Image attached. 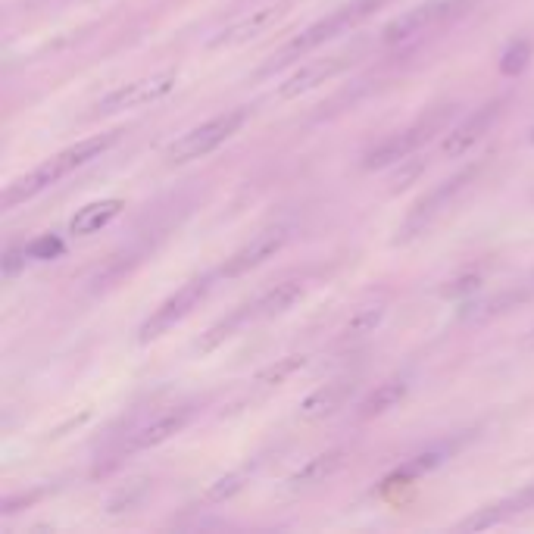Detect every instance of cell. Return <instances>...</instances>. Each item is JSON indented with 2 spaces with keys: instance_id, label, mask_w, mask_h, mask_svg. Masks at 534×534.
Masks as SVG:
<instances>
[{
  "instance_id": "cell-1",
  "label": "cell",
  "mask_w": 534,
  "mask_h": 534,
  "mask_svg": "<svg viewBox=\"0 0 534 534\" xmlns=\"http://www.w3.org/2000/svg\"><path fill=\"white\" fill-rule=\"evenodd\" d=\"M116 141H119V132H107V135H94V138H85L79 144L60 150V154H54L50 160H44L41 166H35L32 172H25L22 178H16V182L7 185L4 200H0V203H4V210H13V207H19V203L44 194L47 188L60 185L63 178H69L75 169H82V166L104 157Z\"/></svg>"
},
{
  "instance_id": "cell-2",
  "label": "cell",
  "mask_w": 534,
  "mask_h": 534,
  "mask_svg": "<svg viewBox=\"0 0 534 534\" xmlns=\"http://www.w3.org/2000/svg\"><path fill=\"white\" fill-rule=\"evenodd\" d=\"M388 0H350V4L338 7L335 13H328L322 19H316L313 25H307L297 38H291L282 50H278V60L275 63H291V60H300L313 54L316 47L335 41L338 35H347L353 32L356 25L366 22L369 16H375V10L385 7Z\"/></svg>"
},
{
  "instance_id": "cell-3",
  "label": "cell",
  "mask_w": 534,
  "mask_h": 534,
  "mask_svg": "<svg viewBox=\"0 0 534 534\" xmlns=\"http://www.w3.org/2000/svg\"><path fill=\"white\" fill-rule=\"evenodd\" d=\"M250 119L247 107H235V110H225L207 122L194 125L185 135H178L169 147H166V163L169 166H188L194 160L210 157L213 150H219L225 141H232Z\"/></svg>"
},
{
  "instance_id": "cell-4",
  "label": "cell",
  "mask_w": 534,
  "mask_h": 534,
  "mask_svg": "<svg viewBox=\"0 0 534 534\" xmlns=\"http://www.w3.org/2000/svg\"><path fill=\"white\" fill-rule=\"evenodd\" d=\"M450 113H453V107L431 110L428 116L416 119L410 129L394 132L385 141H378L375 147H369L363 154V169H388V166L406 163L428 138H435L444 129V122L450 119Z\"/></svg>"
},
{
  "instance_id": "cell-5",
  "label": "cell",
  "mask_w": 534,
  "mask_h": 534,
  "mask_svg": "<svg viewBox=\"0 0 534 534\" xmlns=\"http://www.w3.org/2000/svg\"><path fill=\"white\" fill-rule=\"evenodd\" d=\"M216 278H219V272L197 275V278H191V282H185L182 288H178L175 294H169V297L160 303V307L141 322L138 341H141V344H150V341L163 338L166 332H172L178 322H185V319L200 307V303L207 300V294H210L213 285H216Z\"/></svg>"
},
{
  "instance_id": "cell-6",
  "label": "cell",
  "mask_w": 534,
  "mask_h": 534,
  "mask_svg": "<svg viewBox=\"0 0 534 534\" xmlns=\"http://www.w3.org/2000/svg\"><path fill=\"white\" fill-rule=\"evenodd\" d=\"M478 169H481V163L466 166V169L456 172L453 178H444L438 188H431V191L416 203V207L406 213L403 225L397 228V244H406V241H413V238L425 235L428 228H431V222H435L444 210H450V203L466 191L469 182H475Z\"/></svg>"
},
{
  "instance_id": "cell-7",
  "label": "cell",
  "mask_w": 534,
  "mask_h": 534,
  "mask_svg": "<svg viewBox=\"0 0 534 534\" xmlns=\"http://www.w3.org/2000/svg\"><path fill=\"white\" fill-rule=\"evenodd\" d=\"M475 0H425V4L406 10L394 22H388L381 29V41L385 44H406L413 38H422L428 32L441 29V25L453 22L456 16H463Z\"/></svg>"
},
{
  "instance_id": "cell-8",
  "label": "cell",
  "mask_w": 534,
  "mask_h": 534,
  "mask_svg": "<svg viewBox=\"0 0 534 534\" xmlns=\"http://www.w3.org/2000/svg\"><path fill=\"white\" fill-rule=\"evenodd\" d=\"M175 85H178V69H163V72H154V75H144V79L116 85L113 91H107L97 100L94 110L100 116H113V113H122V110H138V107L157 104V100L169 97L175 91Z\"/></svg>"
},
{
  "instance_id": "cell-9",
  "label": "cell",
  "mask_w": 534,
  "mask_h": 534,
  "mask_svg": "<svg viewBox=\"0 0 534 534\" xmlns=\"http://www.w3.org/2000/svg\"><path fill=\"white\" fill-rule=\"evenodd\" d=\"M291 238H294V225H288V222H275V225L260 228L257 235H253L247 244H241L232 257L219 266V278H241L253 269H260L266 260L278 257Z\"/></svg>"
},
{
  "instance_id": "cell-10",
  "label": "cell",
  "mask_w": 534,
  "mask_h": 534,
  "mask_svg": "<svg viewBox=\"0 0 534 534\" xmlns=\"http://www.w3.org/2000/svg\"><path fill=\"white\" fill-rule=\"evenodd\" d=\"M360 54H363V47H350V50H341V54H332V57H325V60H313L307 66L294 69L288 79L278 85V97L294 100L300 94L316 91L319 85H325V82L338 79V75H344L356 63V57H360Z\"/></svg>"
},
{
  "instance_id": "cell-11",
  "label": "cell",
  "mask_w": 534,
  "mask_h": 534,
  "mask_svg": "<svg viewBox=\"0 0 534 534\" xmlns=\"http://www.w3.org/2000/svg\"><path fill=\"white\" fill-rule=\"evenodd\" d=\"M288 7H291V0H272V4H263L257 10H250V13L228 22L225 29H219L207 41V47H238V44H247L253 38H260V35H266L272 29V25H278L288 16Z\"/></svg>"
},
{
  "instance_id": "cell-12",
  "label": "cell",
  "mask_w": 534,
  "mask_h": 534,
  "mask_svg": "<svg viewBox=\"0 0 534 534\" xmlns=\"http://www.w3.org/2000/svg\"><path fill=\"white\" fill-rule=\"evenodd\" d=\"M503 110H506V100L494 97V100H488L485 107H478L475 113H469L463 122H456L453 129L444 135V141H441V154H447L450 160L469 154L475 144L485 141V135L497 125V119L503 116Z\"/></svg>"
},
{
  "instance_id": "cell-13",
  "label": "cell",
  "mask_w": 534,
  "mask_h": 534,
  "mask_svg": "<svg viewBox=\"0 0 534 534\" xmlns=\"http://www.w3.org/2000/svg\"><path fill=\"white\" fill-rule=\"evenodd\" d=\"M310 288H313V272H294V275L278 278V282L269 285L257 300L247 303L250 322H263V319H275L288 313L297 300L310 294Z\"/></svg>"
},
{
  "instance_id": "cell-14",
  "label": "cell",
  "mask_w": 534,
  "mask_h": 534,
  "mask_svg": "<svg viewBox=\"0 0 534 534\" xmlns=\"http://www.w3.org/2000/svg\"><path fill=\"white\" fill-rule=\"evenodd\" d=\"M197 416V403H178V406H166L157 416H150L144 425H138L129 441H125V450H150L160 447L169 438H175L178 431H185L191 425V419Z\"/></svg>"
},
{
  "instance_id": "cell-15",
  "label": "cell",
  "mask_w": 534,
  "mask_h": 534,
  "mask_svg": "<svg viewBox=\"0 0 534 534\" xmlns=\"http://www.w3.org/2000/svg\"><path fill=\"white\" fill-rule=\"evenodd\" d=\"M356 391V378L350 375H341V378H332L325 381V385H319L316 391H310L307 397H303L300 403V419L303 422H322V419H332L335 413H341L347 400L353 397Z\"/></svg>"
},
{
  "instance_id": "cell-16",
  "label": "cell",
  "mask_w": 534,
  "mask_h": 534,
  "mask_svg": "<svg viewBox=\"0 0 534 534\" xmlns=\"http://www.w3.org/2000/svg\"><path fill=\"white\" fill-rule=\"evenodd\" d=\"M347 460H350V450L347 447H332V450H325V453H316L297 472H291V478L285 481V485H288V491L319 488V485H325L328 478H335L347 466Z\"/></svg>"
},
{
  "instance_id": "cell-17",
  "label": "cell",
  "mask_w": 534,
  "mask_h": 534,
  "mask_svg": "<svg viewBox=\"0 0 534 534\" xmlns=\"http://www.w3.org/2000/svg\"><path fill=\"white\" fill-rule=\"evenodd\" d=\"M125 210V203L119 197H104V200H91L82 210H75V216L69 219V235L75 238H91L97 232L119 219V213Z\"/></svg>"
},
{
  "instance_id": "cell-18",
  "label": "cell",
  "mask_w": 534,
  "mask_h": 534,
  "mask_svg": "<svg viewBox=\"0 0 534 534\" xmlns=\"http://www.w3.org/2000/svg\"><path fill=\"white\" fill-rule=\"evenodd\" d=\"M406 394H410V381L406 378H388L381 381V385H375V391H369L363 397V403L356 406V416L360 419H375V416H385L391 413L397 403L406 400Z\"/></svg>"
},
{
  "instance_id": "cell-19",
  "label": "cell",
  "mask_w": 534,
  "mask_h": 534,
  "mask_svg": "<svg viewBox=\"0 0 534 534\" xmlns=\"http://www.w3.org/2000/svg\"><path fill=\"white\" fill-rule=\"evenodd\" d=\"M385 316H388V300L385 297L363 303V307L353 310V316L341 328V341H360V338L375 335V328L385 322Z\"/></svg>"
},
{
  "instance_id": "cell-20",
  "label": "cell",
  "mask_w": 534,
  "mask_h": 534,
  "mask_svg": "<svg viewBox=\"0 0 534 534\" xmlns=\"http://www.w3.org/2000/svg\"><path fill=\"white\" fill-rule=\"evenodd\" d=\"M525 300V291H503V294H494V297H485L478 303H466V307L460 310V319L466 322H488L500 313H510L516 303Z\"/></svg>"
},
{
  "instance_id": "cell-21",
  "label": "cell",
  "mask_w": 534,
  "mask_h": 534,
  "mask_svg": "<svg viewBox=\"0 0 534 534\" xmlns=\"http://www.w3.org/2000/svg\"><path fill=\"white\" fill-rule=\"evenodd\" d=\"M303 366H307V356H303V353L285 356V360H278L275 366H269V369H263V372L257 375V388H282L285 381H288L297 369H303Z\"/></svg>"
},
{
  "instance_id": "cell-22",
  "label": "cell",
  "mask_w": 534,
  "mask_h": 534,
  "mask_svg": "<svg viewBox=\"0 0 534 534\" xmlns=\"http://www.w3.org/2000/svg\"><path fill=\"white\" fill-rule=\"evenodd\" d=\"M531 54H534L531 41H525V38L510 41V44H506L503 54H500V72H503V75H510V79H516V75H522V72L528 69Z\"/></svg>"
},
{
  "instance_id": "cell-23",
  "label": "cell",
  "mask_w": 534,
  "mask_h": 534,
  "mask_svg": "<svg viewBox=\"0 0 534 534\" xmlns=\"http://www.w3.org/2000/svg\"><path fill=\"white\" fill-rule=\"evenodd\" d=\"M244 478H247V472H232V475H225V478H216L213 485L207 488V494H203V500L222 503L228 497H235L244 488Z\"/></svg>"
},
{
  "instance_id": "cell-24",
  "label": "cell",
  "mask_w": 534,
  "mask_h": 534,
  "mask_svg": "<svg viewBox=\"0 0 534 534\" xmlns=\"http://www.w3.org/2000/svg\"><path fill=\"white\" fill-rule=\"evenodd\" d=\"M32 263V250L29 247H10L4 253V260H0V272L4 278H16L19 272H25V266Z\"/></svg>"
},
{
  "instance_id": "cell-25",
  "label": "cell",
  "mask_w": 534,
  "mask_h": 534,
  "mask_svg": "<svg viewBox=\"0 0 534 534\" xmlns=\"http://www.w3.org/2000/svg\"><path fill=\"white\" fill-rule=\"evenodd\" d=\"M29 250H32V260H54L63 253V241L57 235H44V238L32 241Z\"/></svg>"
},
{
  "instance_id": "cell-26",
  "label": "cell",
  "mask_w": 534,
  "mask_h": 534,
  "mask_svg": "<svg viewBox=\"0 0 534 534\" xmlns=\"http://www.w3.org/2000/svg\"><path fill=\"white\" fill-rule=\"evenodd\" d=\"M478 285H481V278H478L475 272L460 275V278H453V282H447L444 297H466V294H475V291H478Z\"/></svg>"
},
{
  "instance_id": "cell-27",
  "label": "cell",
  "mask_w": 534,
  "mask_h": 534,
  "mask_svg": "<svg viewBox=\"0 0 534 534\" xmlns=\"http://www.w3.org/2000/svg\"><path fill=\"white\" fill-rule=\"evenodd\" d=\"M528 344H531V347H534V332H531V338H528Z\"/></svg>"
},
{
  "instance_id": "cell-28",
  "label": "cell",
  "mask_w": 534,
  "mask_h": 534,
  "mask_svg": "<svg viewBox=\"0 0 534 534\" xmlns=\"http://www.w3.org/2000/svg\"><path fill=\"white\" fill-rule=\"evenodd\" d=\"M531 144H534V129H531Z\"/></svg>"
}]
</instances>
